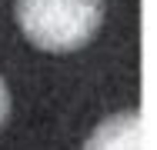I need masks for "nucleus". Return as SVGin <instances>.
<instances>
[{
  "instance_id": "f257e3e1",
  "label": "nucleus",
  "mask_w": 157,
  "mask_h": 150,
  "mask_svg": "<svg viewBox=\"0 0 157 150\" xmlns=\"http://www.w3.org/2000/svg\"><path fill=\"white\" fill-rule=\"evenodd\" d=\"M107 17L104 0H17L13 20L37 50L74 54L94 40Z\"/></svg>"
},
{
  "instance_id": "f03ea898",
  "label": "nucleus",
  "mask_w": 157,
  "mask_h": 150,
  "mask_svg": "<svg viewBox=\"0 0 157 150\" xmlns=\"http://www.w3.org/2000/svg\"><path fill=\"white\" fill-rule=\"evenodd\" d=\"M84 150H151V130L140 110H121L100 120Z\"/></svg>"
},
{
  "instance_id": "7ed1b4c3",
  "label": "nucleus",
  "mask_w": 157,
  "mask_h": 150,
  "mask_svg": "<svg viewBox=\"0 0 157 150\" xmlns=\"http://www.w3.org/2000/svg\"><path fill=\"white\" fill-rule=\"evenodd\" d=\"M7 117H10V90H7V80L0 77V130H3Z\"/></svg>"
}]
</instances>
